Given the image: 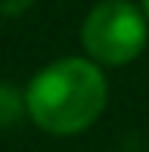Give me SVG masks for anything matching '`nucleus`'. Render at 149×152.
Segmentation results:
<instances>
[{"label":"nucleus","mask_w":149,"mask_h":152,"mask_svg":"<svg viewBox=\"0 0 149 152\" xmlns=\"http://www.w3.org/2000/svg\"><path fill=\"white\" fill-rule=\"evenodd\" d=\"M109 102L106 72L87 56H62L40 65L25 87V115L50 137H74L93 127Z\"/></svg>","instance_id":"f257e3e1"},{"label":"nucleus","mask_w":149,"mask_h":152,"mask_svg":"<svg viewBox=\"0 0 149 152\" xmlns=\"http://www.w3.org/2000/svg\"><path fill=\"white\" fill-rule=\"evenodd\" d=\"M149 22L134 0H99L81 22L84 56L99 68L127 65L146 50Z\"/></svg>","instance_id":"f03ea898"},{"label":"nucleus","mask_w":149,"mask_h":152,"mask_svg":"<svg viewBox=\"0 0 149 152\" xmlns=\"http://www.w3.org/2000/svg\"><path fill=\"white\" fill-rule=\"evenodd\" d=\"M25 115V90H19L9 81H0V130L16 127Z\"/></svg>","instance_id":"7ed1b4c3"},{"label":"nucleus","mask_w":149,"mask_h":152,"mask_svg":"<svg viewBox=\"0 0 149 152\" xmlns=\"http://www.w3.org/2000/svg\"><path fill=\"white\" fill-rule=\"evenodd\" d=\"M31 3H34V0H0V16L16 19V16H22L25 10H31Z\"/></svg>","instance_id":"20e7f679"},{"label":"nucleus","mask_w":149,"mask_h":152,"mask_svg":"<svg viewBox=\"0 0 149 152\" xmlns=\"http://www.w3.org/2000/svg\"><path fill=\"white\" fill-rule=\"evenodd\" d=\"M140 10H143V16H146V22H149V0H140Z\"/></svg>","instance_id":"39448f33"}]
</instances>
